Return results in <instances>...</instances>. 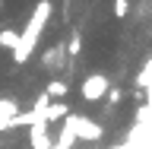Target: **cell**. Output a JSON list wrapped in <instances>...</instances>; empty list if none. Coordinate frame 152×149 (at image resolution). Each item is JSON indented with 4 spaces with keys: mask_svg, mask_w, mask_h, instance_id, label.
I'll list each match as a JSON object with an SVG mask.
<instances>
[{
    "mask_svg": "<svg viewBox=\"0 0 152 149\" xmlns=\"http://www.w3.org/2000/svg\"><path fill=\"white\" fill-rule=\"evenodd\" d=\"M66 121L73 124V133L79 137V140H102V127L95 121H89V117H73V114H66Z\"/></svg>",
    "mask_w": 152,
    "mask_h": 149,
    "instance_id": "1",
    "label": "cell"
},
{
    "mask_svg": "<svg viewBox=\"0 0 152 149\" xmlns=\"http://www.w3.org/2000/svg\"><path fill=\"white\" fill-rule=\"evenodd\" d=\"M104 92H108V76H102V73H92L83 83V98H89V102H98Z\"/></svg>",
    "mask_w": 152,
    "mask_h": 149,
    "instance_id": "2",
    "label": "cell"
},
{
    "mask_svg": "<svg viewBox=\"0 0 152 149\" xmlns=\"http://www.w3.org/2000/svg\"><path fill=\"white\" fill-rule=\"evenodd\" d=\"M16 102L13 98H0V130L3 127H13V121H16Z\"/></svg>",
    "mask_w": 152,
    "mask_h": 149,
    "instance_id": "3",
    "label": "cell"
},
{
    "mask_svg": "<svg viewBox=\"0 0 152 149\" xmlns=\"http://www.w3.org/2000/svg\"><path fill=\"white\" fill-rule=\"evenodd\" d=\"M32 146H35V149H51V143H48V133H45V121L32 124Z\"/></svg>",
    "mask_w": 152,
    "mask_h": 149,
    "instance_id": "4",
    "label": "cell"
},
{
    "mask_svg": "<svg viewBox=\"0 0 152 149\" xmlns=\"http://www.w3.org/2000/svg\"><path fill=\"white\" fill-rule=\"evenodd\" d=\"M66 114H70V108H66L64 102H57V105H51V108H45V124L57 121V117H66Z\"/></svg>",
    "mask_w": 152,
    "mask_h": 149,
    "instance_id": "5",
    "label": "cell"
},
{
    "mask_svg": "<svg viewBox=\"0 0 152 149\" xmlns=\"http://www.w3.org/2000/svg\"><path fill=\"white\" fill-rule=\"evenodd\" d=\"M45 95H48V98H64V95H66V83H60V79H51Z\"/></svg>",
    "mask_w": 152,
    "mask_h": 149,
    "instance_id": "6",
    "label": "cell"
},
{
    "mask_svg": "<svg viewBox=\"0 0 152 149\" xmlns=\"http://www.w3.org/2000/svg\"><path fill=\"white\" fill-rule=\"evenodd\" d=\"M0 45H3V48H16L19 45V35L13 32V29H3V32H0Z\"/></svg>",
    "mask_w": 152,
    "mask_h": 149,
    "instance_id": "7",
    "label": "cell"
},
{
    "mask_svg": "<svg viewBox=\"0 0 152 149\" xmlns=\"http://www.w3.org/2000/svg\"><path fill=\"white\" fill-rule=\"evenodd\" d=\"M127 10H130V0H114V13H117V16H127Z\"/></svg>",
    "mask_w": 152,
    "mask_h": 149,
    "instance_id": "8",
    "label": "cell"
},
{
    "mask_svg": "<svg viewBox=\"0 0 152 149\" xmlns=\"http://www.w3.org/2000/svg\"><path fill=\"white\" fill-rule=\"evenodd\" d=\"M66 51H70V54H79V51H83V41H79V35H76V32H73V38H70V48H66Z\"/></svg>",
    "mask_w": 152,
    "mask_h": 149,
    "instance_id": "9",
    "label": "cell"
},
{
    "mask_svg": "<svg viewBox=\"0 0 152 149\" xmlns=\"http://www.w3.org/2000/svg\"><path fill=\"white\" fill-rule=\"evenodd\" d=\"M121 102H124V92H121V89H111V95H108V105L114 108V105H121Z\"/></svg>",
    "mask_w": 152,
    "mask_h": 149,
    "instance_id": "10",
    "label": "cell"
}]
</instances>
